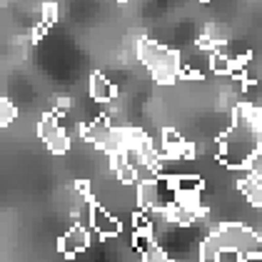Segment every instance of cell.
<instances>
[{
    "label": "cell",
    "mask_w": 262,
    "mask_h": 262,
    "mask_svg": "<svg viewBox=\"0 0 262 262\" xmlns=\"http://www.w3.org/2000/svg\"><path fill=\"white\" fill-rule=\"evenodd\" d=\"M110 160H113V170H115V178L122 182V185H130V182H135V170L125 162L122 158V152H113L110 155Z\"/></svg>",
    "instance_id": "obj_14"
},
{
    "label": "cell",
    "mask_w": 262,
    "mask_h": 262,
    "mask_svg": "<svg viewBox=\"0 0 262 262\" xmlns=\"http://www.w3.org/2000/svg\"><path fill=\"white\" fill-rule=\"evenodd\" d=\"M152 245H155V232H152V230H135V235H133V247H135L140 255L147 252Z\"/></svg>",
    "instance_id": "obj_15"
},
{
    "label": "cell",
    "mask_w": 262,
    "mask_h": 262,
    "mask_svg": "<svg viewBox=\"0 0 262 262\" xmlns=\"http://www.w3.org/2000/svg\"><path fill=\"white\" fill-rule=\"evenodd\" d=\"M172 187H175V198H180V195H202L205 182H202L200 175L185 172V175L172 178Z\"/></svg>",
    "instance_id": "obj_11"
},
{
    "label": "cell",
    "mask_w": 262,
    "mask_h": 262,
    "mask_svg": "<svg viewBox=\"0 0 262 262\" xmlns=\"http://www.w3.org/2000/svg\"><path fill=\"white\" fill-rule=\"evenodd\" d=\"M202 3H210V0H202Z\"/></svg>",
    "instance_id": "obj_19"
},
{
    "label": "cell",
    "mask_w": 262,
    "mask_h": 262,
    "mask_svg": "<svg viewBox=\"0 0 262 262\" xmlns=\"http://www.w3.org/2000/svg\"><path fill=\"white\" fill-rule=\"evenodd\" d=\"M0 262H3V260H0Z\"/></svg>",
    "instance_id": "obj_20"
},
{
    "label": "cell",
    "mask_w": 262,
    "mask_h": 262,
    "mask_svg": "<svg viewBox=\"0 0 262 262\" xmlns=\"http://www.w3.org/2000/svg\"><path fill=\"white\" fill-rule=\"evenodd\" d=\"M142 262H175V260H172V257H170V255L162 250L158 242H155V245H152L147 252H142Z\"/></svg>",
    "instance_id": "obj_17"
},
{
    "label": "cell",
    "mask_w": 262,
    "mask_h": 262,
    "mask_svg": "<svg viewBox=\"0 0 262 262\" xmlns=\"http://www.w3.org/2000/svg\"><path fill=\"white\" fill-rule=\"evenodd\" d=\"M118 95V88L107 80L102 73H93L90 75V98L95 102H113Z\"/></svg>",
    "instance_id": "obj_10"
},
{
    "label": "cell",
    "mask_w": 262,
    "mask_h": 262,
    "mask_svg": "<svg viewBox=\"0 0 262 262\" xmlns=\"http://www.w3.org/2000/svg\"><path fill=\"white\" fill-rule=\"evenodd\" d=\"M138 58L147 65V70L152 73V78L158 82L167 85V82L178 80L182 60L175 50H170V48H165V45H160L155 40L142 38L140 45H138Z\"/></svg>",
    "instance_id": "obj_3"
},
{
    "label": "cell",
    "mask_w": 262,
    "mask_h": 262,
    "mask_svg": "<svg viewBox=\"0 0 262 262\" xmlns=\"http://www.w3.org/2000/svg\"><path fill=\"white\" fill-rule=\"evenodd\" d=\"M58 247H60V252L65 257L80 255V252H85V250L90 247V230H88L85 225H73V227L60 237Z\"/></svg>",
    "instance_id": "obj_7"
},
{
    "label": "cell",
    "mask_w": 262,
    "mask_h": 262,
    "mask_svg": "<svg viewBox=\"0 0 262 262\" xmlns=\"http://www.w3.org/2000/svg\"><path fill=\"white\" fill-rule=\"evenodd\" d=\"M217 250H235L242 260L250 255H260V237L255 230L237 225V222H227L217 227L207 240L200 245V262H215Z\"/></svg>",
    "instance_id": "obj_2"
},
{
    "label": "cell",
    "mask_w": 262,
    "mask_h": 262,
    "mask_svg": "<svg viewBox=\"0 0 262 262\" xmlns=\"http://www.w3.org/2000/svg\"><path fill=\"white\" fill-rule=\"evenodd\" d=\"M58 20V5L55 3H45L42 5V25H48V28H53Z\"/></svg>",
    "instance_id": "obj_18"
},
{
    "label": "cell",
    "mask_w": 262,
    "mask_h": 262,
    "mask_svg": "<svg viewBox=\"0 0 262 262\" xmlns=\"http://www.w3.org/2000/svg\"><path fill=\"white\" fill-rule=\"evenodd\" d=\"M38 135H40V140L48 145V150L55 152V155H62V152L70 150V138H68L65 127L60 125V118H55L53 113L45 115V118L38 122Z\"/></svg>",
    "instance_id": "obj_5"
},
{
    "label": "cell",
    "mask_w": 262,
    "mask_h": 262,
    "mask_svg": "<svg viewBox=\"0 0 262 262\" xmlns=\"http://www.w3.org/2000/svg\"><path fill=\"white\" fill-rule=\"evenodd\" d=\"M162 158H192V145L182 138L178 130L165 127L162 130Z\"/></svg>",
    "instance_id": "obj_8"
},
{
    "label": "cell",
    "mask_w": 262,
    "mask_h": 262,
    "mask_svg": "<svg viewBox=\"0 0 262 262\" xmlns=\"http://www.w3.org/2000/svg\"><path fill=\"white\" fill-rule=\"evenodd\" d=\"M135 198L140 210H155V202H158V187H155V178H147V180H138V190H135Z\"/></svg>",
    "instance_id": "obj_12"
},
{
    "label": "cell",
    "mask_w": 262,
    "mask_h": 262,
    "mask_svg": "<svg viewBox=\"0 0 262 262\" xmlns=\"http://www.w3.org/2000/svg\"><path fill=\"white\" fill-rule=\"evenodd\" d=\"M82 140H88L90 145L102 147L107 155L113 152H122V142H120V127H113L107 120H93L88 125H82Z\"/></svg>",
    "instance_id": "obj_4"
},
{
    "label": "cell",
    "mask_w": 262,
    "mask_h": 262,
    "mask_svg": "<svg viewBox=\"0 0 262 262\" xmlns=\"http://www.w3.org/2000/svg\"><path fill=\"white\" fill-rule=\"evenodd\" d=\"M242 170H245V175L237 180V187H240V192L247 198L250 205L260 207L262 205V172L250 170V167H242Z\"/></svg>",
    "instance_id": "obj_9"
},
{
    "label": "cell",
    "mask_w": 262,
    "mask_h": 262,
    "mask_svg": "<svg viewBox=\"0 0 262 262\" xmlns=\"http://www.w3.org/2000/svg\"><path fill=\"white\" fill-rule=\"evenodd\" d=\"M88 225L93 227V232L98 237H118L120 235V220L100 202H90V217Z\"/></svg>",
    "instance_id": "obj_6"
},
{
    "label": "cell",
    "mask_w": 262,
    "mask_h": 262,
    "mask_svg": "<svg viewBox=\"0 0 262 262\" xmlns=\"http://www.w3.org/2000/svg\"><path fill=\"white\" fill-rule=\"evenodd\" d=\"M260 105L240 102L235 105L232 125L217 142V158L225 167L242 170L255 155H260Z\"/></svg>",
    "instance_id": "obj_1"
},
{
    "label": "cell",
    "mask_w": 262,
    "mask_h": 262,
    "mask_svg": "<svg viewBox=\"0 0 262 262\" xmlns=\"http://www.w3.org/2000/svg\"><path fill=\"white\" fill-rule=\"evenodd\" d=\"M18 118V107L10 100H0V127H8L10 122H15Z\"/></svg>",
    "instance_id": "obj_16"
},
{
    "label": "cell",
    "mask_w": 262,
    "mask_h": 262,
    "mask_svg": "<svg viewBox=\"0 0 262 262\" xmlns=\"http://www.w3.org/2000/svg\"><path fill=\"white\" fill-rule=\"evenodd\" d=\"M207 68H210L215 75H230L232 58H230L225 50H212V53H207Z\"/></svg>",
    "instance_id": "obj_13"
}]
</instances>
